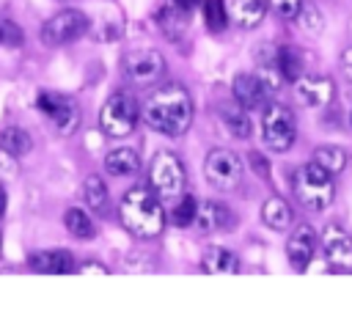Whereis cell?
Listing matches in <instances>:
<instances>
[{
    "instance_id": "1",
    "label": "cell",
    "mask_w": 352,
    "mask_h": 319,
    "mask_svg": "<svg viewBox=\"0 0 352 319\" xmlns=\"http://www.w3.org/2000/svg\"><path fill=\"white\" fill-rule=\"evenodd\" d=\"M140 116L148 129H154L165 138H182L192 124L190 91L182 82H168L146 99Z\"/></svg>"
},
{
    "instance_id": "2",
    "label": "cell",
    "mask_w": 352,
    "mask_h": 319,
    "mask_svg": "<svg viewBox=\"0 0 352 319\" xmlns=\"http://www.w3.org/2000/svg\"><path fill=\"white\" fill-rule=\"evenodd\" d=\"M118 214L124 228L140 239H151L165 228V209L157 201V192L143 184H135L124 192L118 204Z\"/></svg>"
},
{
    "instance_id": "3",
    "label": "cell",
    "mask_w": 352,
    "mask_h": 319,
    "mask_svg": "<svg viewBox=\"0 0 352 319\" xmlns=\"http://www.w3.org/2000/svg\"><path fill=\"white\" fill-rule=\"evenodd\" d=\"M294 198L308 209V212H324L333 198H336V184H333V173L324 170L319 162H305L297 168L294 182H292Z\"/></svg>"
},
{
    "instance_id": "4",
    "label": "cell",
    "mask_w": 352,
    "mask_h": 319,
    "mask_svg": "<svg viewBox=\"0 0 352 319\" xmlns=\"http://www.w3.org/2000/svg\"><path fill=\"white\" fill-rule=\"evenodd\" d=\"M184 165L173 151H157L148 165V187L157 198H179L184 190Z\"/></svg>"
},
{
    "instance_id": "5",
    "label": "cell",
    "mask_w": 352,
    "mask_h": 319,
    "mask_svg": "<svg viewBox=\"0 0 352 319\" xmlns=\"http://www.w3.org/2000/svg\"><path fill=\"white\" fill-rule=\"evenodd\" d=\"M138 116H140V110H138L135 96L126 94V91H118V94H113V96L102 104L99 126H102V132L110 135V138H124V135H129V132L135 129Z\"/></svg>"
},
{
    "instance_id": "6",
    "label": "cell",
    "mask_w": 352,
    "mask_h": 319,
    "mask_svg": "<svg viewBox=\"0 0 352 319\" xmlns=\"http://www.w3.org/2000/svg\"><path fill=\"white\" fill-rule=\"evenodd\" d=\"M297 138L294 113L286 104H267L261 116V140L270 151H289Z\"/></svg>"
},
{
    "instance_id": "7",
    "label": "cell",
    "mask_w": 352,
    "mask_h": 319,
    "mask_svg": "<svg viewBox=\"0 0 352 319\" xmlns=\"http://www.w3.org/2000/svg\"><path fill=\"white\" fill-rule=\"evenodd\" d=\"M242 173H245V165H242V157L231 148H212L206 154V162H204V176L206 182L214 187V190H236L242 184Z\"/></svg>"
},
{
    "instance_id": "8",
    "label": "cell",
    "mask_w": 352,
    "mask_h": 319,
    "mask_svg": "<svg viewBox=\"0 0 352 319\" xmlns=\"http://www.w3.org/2000/svg\"><path fill=\"white\" fill-rule=\"evenodd\" d=\"M36 107L52 121V126L60 135H72L80 126V107L72 96L58 94V91H38Z\"/></svg>"
},
{
    "instance_id": "9",
    "label": "cell",
    "mask_w": 352,
    "mask_h": 319,
    "mask_svg": "<svg viewBox=\"0 0 352 319\" xmlns=\"http://www.w3.org/2000/svg\"><path fill=\"white\" fill-rule=\"evenodd\" d=\"M85 30H88V16L77 8H66V11H58L55 16H50L44 22L41 41L50 44V47H60V44H69V41H77Z\"/></svg>"
},
{
    "instance_id": "10",
    "label": "cell",
    "mask_w": 352,
    "mask_h": 319,
    "mask_svg": "<svg viewBox=\"0 0 352 319\" xmlns=\"http://www.w3.org/2000/svg\"><path fill=\"white\" fill-rule=\"evenodd\" d=\"M124 74L132 85L148 88L165 74V58L157 50H135L124 58Z\"/></svg>"
},
{
    "instance_id": "11",
    "label": "cell",
    "mask_w": 352,
    "mask_h": 319,
    "mask_svg": "<svg viewBox=\"0 0 352 319\" xmlns=\"http://www.w3.org/2000/svg\"><path fill=\"white\" fill-rule=\"evenodd\" d=\"M272 94H275V91L261 80L258 72H256V74H253V72H242V74L234 77V99H236V104H242L245 110H264Z\"/></svg>"
},
{
    "instance_id": "12",
    "label": "cell",
    "mask_w": 352,
    "mask_h": 319,
    "mask_svg": "<svg viewBox=\"0 0 352 319\" xmlns=\"http://www.w3.org/2000/svg\"><path fill=\"white\" fill-rule=\"evenodd\" d=\"M319 245H322L324 258L333 267H341V270L352 267V236H349V231H344L336 223H327L319 234Z\"/></svg>"
},
{
    "instance_id": "13",
    "label": "cell",
    "mask_w": 352,
    "mask_h": 319,
    "mask_svg": "<svg viewBox=\"0 0 352 319\" xmlns=\"http://www.w3.org/2000/svg\"><path fill=\"white\" fill-rule=\"evenodd\" d=\"M294 96L305 107H327L336 96V85L330 77H316V74H300L294 80Z\"/></svg>"
},
{
    "instance_id": "14",
    "label": "cell",
    "mask_w": 352,
    "mask_h": 319,
    "mask_svg": "<svg viewBox=\"0 0 352 319\" xmlns=\"http://www.w3.org/2000/svg\"><path fill=\"white\" fill-rule=\"evenodd\" d=\"M316 245H319V236L311 226H297L286 242V258L294 270H305L316 253Z\"/></svg>"
},
{
    "instance_id": "15",
    "label": "cell",
    "mask_w": 352,
    "mask_h": 319,
    "mask_svg": "<svg viewBox=\"0 0 352 319\" xmlns=\"http://www.w3.org/2000/svg\"><path fill=\"white\" fill-rule=\"evenodd\" d=\"M192 226H198L201 234H214V231H228L234 226V214L217 204V201H201Z\"/></svg>"
},
{
    "instance_id": "16",
    "label": "cell",
    "mask_w": 352,
    "mask_h": 319,
    "mask_svg": "<svg viewBox=\"0 0 352 319\" xmlns=\"http://www.w3.org/2000/svg\"><path fill=\"white\" fill-rule=\"evenodd\" d=\"M267 8V0H226V14L239 28H256L264 19Z\"/></svg>"
},
{
    "instance_id": "17",
    "label": "cell",
    "mask_w": 352,
    "mask_h": 319,
    "mask_svg": "<svg viewBox=\"0 0 352 319\" xmlns=\"http://www.w3.org/2000/svg\"><path fill=\"white\" fill-rule=\"evenodd\" d=\"M28 264L44 275H66L74 270L72 253H66V250H36V253H30Z\"/></svg>"
},
{
    "instance_id": "18",
    "label": "cell",
    "mask_w": 352,
    "mask_h": 319,
    "mask_svg": "<svg viewBox=\"0 0 352 319\" xmlns=\"http://www.w3.org/2000/svg\"><path fill=\"white\" fill-rule=\"evenodd\" d=\"M201 270L209 272V275H217V272L236 275L239 272V258H236V253H231L226 248H209L201 256Z\"/></svg>"
},
{
    "instance_id": "19",
    "label": "cell",
    "mask_w": 352,
    "mask_h": 319,
    "mask_svg": "<svg viewBox=\"0 0 352 319\" xmlns=\"http://www.w3.org/2000/svg\"><path fill=\"white\" fill-rule=\"evenodd\" d=\"M140 168V157L135 148H113L104 154V170L110 176H132Z\"/></svg>"
},
{
    "instance_id": "20",
    "label": "cell",
    "mask_w": 352,
    "mask_h": 319,
    "mask_svg": "<svg viewBox=\"0 0 352 319\" xmlns=\"http://www.w3.org/2000/svg\"><path fill=\"white\" fill-rule=\"evenodd\" d=\"M261 220H264V226L272 228V231H286V228L292 226L294 214H292V206H289L283 198L272 195V198H267L264 206H261Z\"/></svg>"
},
{
    "instance_id": "21",
    "label": "cell",
    "mask_w": 352,
    "mask_h": 319,
    "mask_svg": "<svg viewBox=\"0 0 352 319\" xmlns=\"http://www.w3.org/2000/svg\"><path fill=\"white\" fill-rule=\"evenodd\" d=\"M157 25L168 38H179L187 30V8H182L179 3H168L157 11Z\"/></svg>"
},
{
    "instance_id": "22",
    "label": "cell",
    "mask_w": 352,
    "mask_h": 319,
    "mask_svg": "<svg viewBox=\"0 0 352 319\" xmlns=\"http://www.w3.org/2000/svg\"><path fill=\"white\" fill-rule=\"evenodd\" d=\"M107 184H104V179L102 176H88L85 182H82V201L88 204V209H94L96 214H104L107 212Z\"/></svg>"
},
{
    "instance_id": "23",
    "label": "cell",
    "mask_w": 352,
    "mask_h": 319,
    "mask_svg": "<svg viewBox=\"0 0 352 319\" xmlns=\"http://www.w3.org/2000/svg\"><path fill=\"white\" fill-rule=\"evenodd\" d=\"M275 63H278L280 77L289 80V82H294V80L302 74V58H300V52H297L294 47H289V44H283V47L275 50Z\"/></svg>"
},
{
    "instance_id": "24",
    "label": "cell",
    "mask_w": 352,
    "mask_h": 319,
    "mask_svg": "<svg viewBox=\"0 0 352 319\" xmlns=\"http://www.w3.org/2000/svg\"><path fill=\"white\" fill-rule=\"evenodd\" d=\"M220 118H223V126H226L234 138H239V140L250 138V118H248V113H245L242 104H239V107H231V104L220 107Z\"/></svg>"
},
{
    "instance_id": "25",
    "label": "cell",
    "mask_w": 352,
    "mask_h": 319,
    "mask_svg": "<svg viewBox=\"0 0 352 319\" xmlns=\"http://www.w3.org/2000/svg\"><path fill=\"white\" fill-rule=\"evenodd\" d=\"M30 146H33L30 135L25 129H19V126H6L0 132V148L6 154H11V157H25L30 151Z\"/></svg>"
},
{
    "instance_id": "26",
    "label": "cell",
    "mask_w": 352,
    "mask_h": 319,
    "mask_svg": "<svg viewBox=\"0 0 352 319\" xmlns=\"http://www.w3.org/2000/svg\"><path fill=\"white\" fill-rule=\"evenodd\" d=\"M63 223H66L69 234H72V236H77V239H91V236H94V231H96V228H94V223H91V217H88V212H82V209H77V206L66 209Z\"/></svg>"
},
{
    "instance_id": "27",
    "label": "cell",
    "mask_w": 352,
    "mask_h": 319,
    "mask_svg": "<svg viewBox=\"0 0 352 319\" xmlns=\"http://www.w3.org/2000/svg\"><path fill=\"white\" fill-rule=\"evenodd\" d=\"M314 162H319L324 170H330L336 176V173H341L346 168V154L338 146H319L314 151Z\"/></svg>"
},
{
    "instance_id": "28",
    "label": "cell",
    "mask_w": 352,
    "mask_h": 319,
    "mask_svg": "<svg viewBox=\"0 0 352 319\" xmlns=\"http://www.w3.org/2000/svg\"><path fill=\"white\" fill-rule=\"evenodd\" d=\"M195 212H198V201H195L192 195H182V198L176 201L173 212H170V223L179 226V228H187V226H192Z\"/></svg>"
},
{
    "instance_id": "29",
    "label": "cell",
    "mask_w": 352,
    "mask_h": 319,
    "mask_svg": "<svg viewBox=\"0 0 352 319\" xmlns=\"http://www.w3.org/2000/svg\"><path fill=\"white\" fill-rule=\"evenodd\" d=\"M297 22H300V28H302L305 33H311V36H319V33L324 30V16L319 14L316 6H308V3H302L300 14H297Z\"/></svg>"
},
{
    "instance_id": "30",
    "label": "cell",
    "mask_w": 352,
    "mask_h": 319,
    "mask_svg": "<svg viewBox=\"0 0 352 319\" xmlns=\"http://www.w3.org/2000/svg\"><path fill=\"white\" fill-rule=\"evenodd\" d=\"M204 16H206V25L212 28V30H220L223 25H226V3L223 0H206L204 3Z\"/></svg>"
},
{
    "instance_id": "31",
    "label": "cell",
    "mask_w": 352,
    "mask_h": 319,
    "mask_svg": "<svg viewBox=\"0 0 352 319\" xmlns=\"http://www.w3.org/2000/svg\"><path fill=\"white\" fill-rule=\"evenodd\" d=\"M22 41H25L22 28L11 19H0V47H19Z\"/></svg>"
},
{
    "instance_id": "32",
    "label": "cell",
    "mask_w": 352,
    "mask_h": 319,
    "mask_svg": "<svg viewBox=\"0 0 352 319\" xmlns=\"http://www.w3.org/2000/svg\"><path fill=\"white\" fill-rule=\"evenodd\" d=\"M267 3L275 11V16H280L286 22H294L297 14H300V8H302V0H267Z\"/></svg>"
},
{
    "instance_id": "33",
    "label": "cell",
    "mask_w": 352,
    "mask_h": 319,
    "mask_svg": "<svg viewBox=\"0 0 352 319\" xmlns=\"http://www.w3.org/2000/svg\"><path fill=\"white\" fill-rule=\"evenodd\" d=\"M341 69H344L346 80L352 82V47H346V50L341 52Z\"/></svg>"
},
{
    "instance_id": "34",
    "label": "cell",
    "mask_w": 352,
    "mask_h": 319,
    "mask_svg": "<svg viewBox=\"0 0 352 319\" xmlns=\"http://www.w3.org/2000/svg\"><path fill=\"white\" fill-rule=\"evenodd\" d=\"M173 3H179L182 8H187V11H190V8H192V6L198 3V0H173Z\"/></svg>"
},
{
    "instance_id": "35",
    "label": "cell",
    "mask_w": 352,
    "mask_h": 319,
    "mask_svg": "<svg viewBox=\"0 0 352 319\" xmlns=\"http://www.w3.org/2000/svg\"><path fill=\"white\" fill-rule=\"evenodd\" d=\"M3 212H6V190L0 187V217H3Z\"/></svg>"
}]
</instances>
